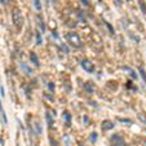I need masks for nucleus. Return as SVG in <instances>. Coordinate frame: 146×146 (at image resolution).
Wrapping results in <instances>:
<instances>
[{"mask_svg":"<svg viewBox=\"0 0 146 146\" xmlns=\"http://www.w3.org/2000/svg\"><path fill=\"white\" fill-rule=\"evenodd\" d=\"M62 118L66 120V124H67V127L70 125V120H71V115H70L69 111H64V114H62Z\"/></svg>","mask_w":146,"mask_h":146,"instance_id":"obj_9","label":"nucleus"},{"mask_svg":"<svg viewBox=\"0 0 146 146\" xmlns=\"http://www.w3.org/2000/svg\"><path fill=\"white\" fill-rule=\"evenodd\" d=\"M0 113H1V116H3V120H4V123H7V116H5V113H4L3 108H1V105H0Z\"/></svg>","mask_w":146,"mask_h":146,"instance_id":"obj_18","label":"nucleus"},{"mask_svg":"<svg viewBox=\"0 0 146 146\" xmlns=\"http://www.w3.org/2000/svg\"><path fill=\"white\" fill-rule=\"evenodd\" d=\"M47 121H48V125H49V127H52V125H53V120H52V115H50L49 110H47Z\"/></svg>","mask_w":146,"mask_h":146,"instance_id":"obj_12","label":"nucleus"},{"mask_svg":"<svg viewBox=\"0 0 146 146\" xmlns=\"http://www.w3.org/2000/svg\"><path fill=\"white\" fill-rule=\"evenodd\" d=\"M33 128L36 131V133L38 135H41V127H40V121L38 120V119H35V120L33 121Z\"/></svg>","mask_w":146,"mask_h":146,"instance_id":"obj_6","label":"nucleus"},{"mask_svg":"<svg viewBox=\"0 0 146 146\" xmlns=\"http://www.w3.org/2000/svg\"><path fill=\"white\" fill-rule=\"evenodd\" d=\"M138 70H140V74H141V76H142L143 82L146 83V72H145V70H143L142 67H140V69H138Z\"/></svg>","mask_w":146,"mask_h":146,"instance_id":"obj_16","label":"nucleus"},{"mask_svg":"<svg viewBox=\"0 0 146 146\" xmlns=\"http://www.w3.org/2000/svg\"><path fill=\"white\" fill-rule=\"evenodd\" d=\"M66 39H67V41L70 43V45H72L74 48H80L83 45V43H82V40H80V36L78 35L76 33H69L66 35Z\"/></svg>","mask_w":146,"mask_h":146,"instance_id":"obj_2","label":"nucleus"},{"mask_svg":"<svg viewBox=\"0 0 146 146\" xmlns=\"http://www.w3.org/2000/svg\"><path fill=\"white\" fill-rule=\"evenodd\" d=\"M12 21H13L14 26H16L17 29H21L23 25V17H22V13H21V11H19L18 8H14L13 11H12Z\"/></svg>","mask_w":146,"mask_h":146,"instance_id":"obj_1","label":"nucleus"},{"mask_svg":"<svg viewBox=\"0 0 146 146\" xmlns=\"http://www.w3.org/2000/svg\"><path fill=\"white\" fill-rule=\"evenodd\" d=\"M114 128V123L111 120H104L102 121V129L104 131H110Z\"/></svg>","mask_w":146,"mask_h":146,"instance_id":"obj_5","label":"nucleus"},{"mask_svg":"<svg viewBox=\"0 0 146 146\" xmlns=\"http://www.w3.org/2000/svg\"><path fill=\"white\" fill-rule=\"evenodd\" d=\"M111 142H113V146H125V141H124V138L119 135H113V137H111Z\"/></svg>","mask_w":146,"mask_h":146,"instance_id":"obj_4","label":"nucleus"},{"mask_svg":"<svg viewBox=\"0 0 146 146\" xmlns=\"http://www.w3.org/2000/svg\"><path fill=\"white\" fill-rule=\"evenodd\" d=\"M143 145H145V146H146V141H145V143H143Z\"/></svg>","mask_w":146,"mask_h":146,"instance_id":"obj_24","label":"nucleus"},{"mask_svg":"<svg viewBox=\"0 0 146 146\" xmlns=\"http://www.w3.org/2000/svg\"><path fill=\"white\" fill-rule=\"evenodd\" d=\"M21 67H22V70H23V71H25V74H26V75H31V74H33V71H31V69L27 66V65L25 64V62H22V64H21Z\"/></svg>","mask_w":146,"mask_h":146,"instance_id":"obj_10","label":"nucleus"},{"mask_svg":"<svg viewBox=\"0 0 146 146\" xmlns=\"http://www.w3.org/2000/svg\"><path fill=\"white\" fill-rule=\"evenodd\" d=\"M48 87H49L50 91H53V89H54V84H53V83H49V86H48Z\"/></svg>","mask_w":146,"mask_h":146,"instance_id":"obj_22","label":"nucleus"},{"mask_svg":"<svg viewBox=\"0 0 146 146\" xmlns=\"http://www.w3.org/2000/svg\"><path fill=\"white\" fill-rule=\"evenodd\" d=\"M40 31L36 33V44H41V35H40Z\"/></svg>","mask_w":146,"mask_h":146,"instance_id":"obj_17","label":"nucleus"},{"mask_svg":"<svg viewBox=\"0 0 146 146\" xmlns=\"http://www.w3.org/2000/svg\"><path fill=\"white\" fill-rule=\"evenodd\" d=\"M138 118H140V120L142 121V123H145L146 124V116H143V114H138Z\"/></svg>","mask_w":146,"mask_h":146,"instance_id":"obj_20","label":"nucleus"},{"mask_svg":"<svg viewBox=\"0 0 146 146\" xmlns=\"http://www.w3.org/2000/svg\"><path fill=\"white\" fill-rule=\"evenodd\" d=\"M138 4L141 7V11H142L143 14H146V5H145V1L143 0H138Z\"/></svg>","mask_w":146,"mask_h":146,"instance_id":"obj_13","label":"nucleus"},{"mask_svg":"<svg viewBox=\"0 0 146 146\" xmlns=\"http://www.w3.org/2000/svg\"><path fill=\"white\" fill-rule=\"evenodd\" d=\"M0 92H1V96H4V88H3V87L0 88Z\"/></svg>","mask_w":146,"mask_h":146,"instance_id":"obj_23","label":"nucleus"},{"mask_svg":"<svg viewBox=\"0 0 146 146\" xmlns=\"http://www.w3.org/2000/svg\"><path fill=\"white\" fill-rule=\"evenodd\" d=\"M89 138H91V142L94 143V142L97 141V133H96V132H92V133H91V137H89Z\"/></svg>","mask_w":146,"mask_h":146,"instance_id":"obj_15","label":"nucleus"},{"mask_svg":"<svg viewBox=\"0 0 146 146\" xmlns=\"http://www.w3.org/2000/svg\"><path fill=\"white\" fill-rule=\"evenodd\" d=\"M119 120H120V121H121V123H129V124H131V123H132V121H131V120H129V119H119Z\"/></svg>","mask_w":146,"mask_h":146,"instance_id":"obj_21","label":"nucleus"},{"mask_svg":"<svg viewBox=\"0 0 146 146\" xmlns=\"http://www.w3.org/2000/svg\"><path fill=\"white\" fill-rule=\"evenodd\" d=\"M123 69L125 70V71H128V72H129V75H131V76L133 78V79H136V78H137V74H136V72L133 71V70L131 69V67H128V66H124Z\"/></svg>","mask_w":146,"mask_h":146,"instance_id":"obj_11","label":"nucleus"},{"mask_svg":"<svg viewBox=\"0 0 146 146\" xmlns=\"http://www.w3.org/2000/svg\"><path fill=\"white\" fill-rule=\"evenodd\" d=\"M38 21H39V27H40V30L44 31L45 30V26H44V23H43V21H41V17L40 16H38Z\"/></svg>","mask_w":146,"mask_h":146,"instance_id":"obj_14","label":"nucleus"},{"mask_svg":"<svg viewBox=\"0 0 146 146\" xmlns=\"http://www.w3.org/2000/svg\"><path fill=\"white\" fill-rule=\"evenodd\" d=\"M64 141H65V145L66 146H71L70 145V140H69V137H67V135H64Z\"/></svg>","mask_w":146,"mask_h":146,"instance_id":"obj_19","label":"nucleus"},{"mask_svg":"<svg viewBox=\"0 0 146 146\" xmlns=\"http://www.w3.org/2000/svg\"><path fill=\"white\" fill-rule=\"evenodd\" d=\"M30 60H31V62H33V64L35 65L36 67H39V60H38V56H36V53H34V52L30 53Z\"/></svg>","mask_w":146,"mask_h":146,"instance_id":"obj_8","label":"nucleus"},{"mask_svg":"<svg viewBox=\"0 0 146 146\" xmlns=\"http://www.w3.org/2000/svg\"><path fill=\"white\" fill-rule=\"evenodd\" d=\"M84 91H87L88 93H92V92H94V86L91 82L84 83Z\"/></svg>","mask_w":146,"mask_h":146,"instance_id":"obj_7","label":"nucleus"},{"mask_svg":"<svg viewBox=\"0 0 146 146\" xmlns=\"http://www.w3.org/2000/svg\"><path fill=\"white\" fill-rule=\"evenodd\" d=\"M82 67L86 71L88 72H93L94 71V64H92V61L88 60V58H84V60L82 61Z\"/></svg>","mask_w":146,"mask_h":146,"instance_id":"obj_3","label":"nucleus"}]
</instances>
